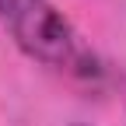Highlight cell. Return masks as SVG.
I'll return each instance as SVG.
<instances>
[{"instance_id": "cell-2", "label": "cell", "mask_w": 126, "mask_h": 126, "mask_svg": "<svg viewBox=\"0 0 126 126\" xmlns=\"http://www.w3.org/2000/svg\"><path fill=\"white\" fill-rule=\"evenodd\" d=\"M77 126H81V123H77Z\"/></svg>"}, {"instance_id": "cell-1", "label": "cell", "mask_w": 126, "mask_h": 126, "mask_svg": "<svg viewBox=\"0 0 126 126\" xmlns=\"http://www.w3.org/2000/svg\"><path fill=\"white\" fill-rule=\"evenodd\" d=\"M0 25L14 46L42 67L74 77L98 74V60L63 18V11L53 7V0H0Z\"/></svg>"}]
</instances>
